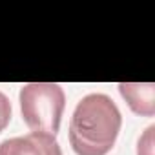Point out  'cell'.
I'll list each match as a JSON object with an SVG mask.
<instances>
[{
    "mask_svg": "<svg viewBox=\"0 0 155 155\" xmlns=\"http://www.w3.org/2000/svg\"><path fill=\"white\" fill-rule=\"evenodd\" d=\"M122 124L117 104L104 93H90L77 104L69 122V144L77 155H106Z\"/></svg>",
    "mask_w": 155,
    "mask_h": 155,
    "instance_id": "cell-1",
    "label": "cell"
},
{
    "mask_svg": "<svg viewBox=\"0 0 155 155\" xmlns=\"http://www.w3.org/2000/svg\"><path fill=\"white\" fill-rule=\"evenodd\" d=\"M66 106L64 90L53 82H31L20 90V110L31 131L57 135Z\"/></svg>",
    "mask_w": 155,
    "mask_h": 155,
    "instance_id": "cell-2",
    "label": "cell"
},
{
    "mask_svg": "<svg viewBox=\"0 0 155 155\" xmlns=\"http://www.w3.org/2000/svg\"><path fill=\"white\" fill-rule=\"evenodd\" d=\"M0 155H62V150L53 135L31 131L0 142Z\"/></svg>",
    "mask_w": 155,
    "mask_h": 155,
    "instance_id": "cell-3",
    "label": "cell"
},
{
    "mask_svg": "<svg viewBox=\"0 0 155 155\" xmlns=\"http://www.w3.org/2000/svg\"><path fill=\"white\" fill-rule=\"evenodd\" d=\"M119 91L133 113L142 117L155 115V84L153 82H120Z\"/></svg>",
    "mask_w": 155,
    "mask_h": 155,
    "instance_id": "cell-4",
    "label": "cell"
},
{
    "mask_svg": "<svg viewBox=\"0 0 155 155\" xmlns=\"http://www.w3.org/2000/svg\"><path fill=\"white\" fill-rule=\"evenodd\" d=\"M153 131H155V126H148L146 131L142 133V137L139 139V144H137V155H155L153 153Z\"/></svg>",
    "mask_w": 155,
    "mask_h": 155,
    "instance_id": "cell-5",
    "label": "cell"
},
{
    "mask_svg": "<svg viewBox=\"0 0 155 155\" xmlns=\"http://www.w3.org/2000/svg\"><path fill=\"white\" fill-rule=\"evenodd\" d=\"M9 120H11V102L2 91H0V133L6 130Z\"/></svg>",
    "mask_w": 155,
    "mask_h": 155,
    "instance_id": "cell-6",
    "label": "cell"
}]
</instances>
